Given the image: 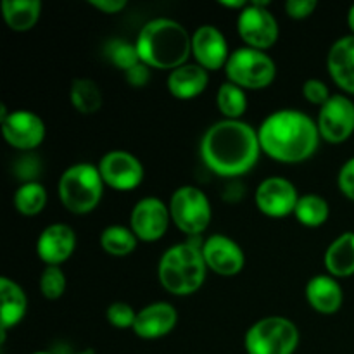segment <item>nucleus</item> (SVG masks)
<instances>
[{
	"mask_svg": "<svg viewBox=\"0 0 354 354\" xmlns=\"http://www.w3.org/2000/svg\"><path fill=\"white\" fill-rule=\"evenodd\" d=\"M259 152L258 130L242 120L216 121L201 140L204 165L220 176H241L251 171Z\"/></svg>",
	"mask_w": 354,
	"mask_h": 354,
	"instance_id": "1",
	"label": "nucleus"
},
{
	"mask_svg": "<svg viewBox=\"0 0 354 354\" xmlns=\"http://www.w3.org/2000/svg\"><path fill=\"white\" fill-rule=\"evenodd\" d=\"M261 151L282 162L311 158L320 144L318 124L299 109H279L268 114L258 128Z\"/></svg>",
	"mask_w": 354,
	"mask_h": 354,
	"instance_id": "2",
	"label": "nucleus"
},
{
	"mask_svg": "<svg viewBox=\"0 0 354 354\" xmlns=\"http://www.w3.org/2000/svg\"><path fill=\"white\" fill-rule=\"evenodd\" d=\"M137 50L140 61L156 69H175L192 54V37L182 23L171 17H154L138 31Z\"/></svg>",
	"mask_w": 354,
	"mask_h": 354,
	"instance_id": "3",
	"label": "nucleus"
},
{
	"mask_svg": "<svg viewBox=\"0 0 354 354\" xmlns=\"http://www.w3.org/2000/svg\"><path fill=\"white\" fill-rule=\"evenodd\" d=\"M203 244L192 241L171 245L159 259V282L175 296H190L203 287L207 265L203 256Z\"/></svg>",
	"mask_w": 354,
	"mask_h": 354,
	"instance_id": "4",
	"label": "nucleus"
},
{
	"mask_svg": "<svg viewBox=\"0 0 354 354\" xmlns=\"http://www.w3.org/2000/svg\"><path fill=\"white\" fill-rule=\"evenodd\" d=\"M104 185L99 166L76 162L66 168L59 178V199L71 213L86 214L99 206Z\"/></svg>",
	"mask_w": 354,
	"mask_h": 354,
	"instance_id": "5",
	"label": "nucleus"
},
{
	"mask_svg": "<svg viewBox=\"0 0 354 354\" xmlns=\"http://www.w3.org/2000/svg\"><path fill=\"white\" fill-rule=\"evenodd\" d=\"M299 344V330L283 317H266L245 332L248 354H294Z\"/></svg>",
	"mask_w": 354,
	"mask_h": 354,
	"instance_id": "6",
	"label": "nucleus"
},
{
	"mask_svg": "<svg viewBox=\"0 0 354 354\" xmlns=\"http://www.w3.org/2000/svg\"><path fill=\"white\" fill-rule=\"evenodd\" d=\"M228 82L249 90L268 86L277 76V64L265 50L252 47H241L230 52L225 64Z\"/></svg>",
	"mask_w": 354,
	"mask_h": 354,
	"instance_id": "7",
	"label": "nucleus"
},
{
	"mask_svg": "<svg viewBox=\"0 0 354 354\" xmlns=\"http://www.w3.org/2000/svg\"><path fill=\"white\" fill-rule=\"evenodd\" d=\"M169 214L176 228L190 237H197L209 227L213 211L203 190L194 185H183L176 189L169 199Z\"/></svg>",
	"mask_w": 354,
	"mask_h": 354,
	"instance_id": "8",
	"label": "nucleus"
},
{
	"mask_svg": "<svg viewBox=\"0 0 354 354\" xmlns=\"http://www.w3.org/2000/svg\"><path fill=\"white\" fill-rule=\"evenodd\" d=\"M237 28L248 47L266 50L279 40V21L268 10V2H249L239 14Z\"/></svg>",
	"mask_w": 354,
	"mask_h": 354,
	"instance_id": "9",
	"label": "nucleus"
},
{
	"mask_svg": "<svg viewBox=\"0 0 354 354\" xmlns=\"http://www.w3.org/2000/svg\"><path fill=\"white\" fill-rule=\"evenodd\" d=\"M317 124L324 140L342 144L354 133V102L342 93H334L320 107Z\"/></svg>",
	"mask_w": 354,
	"mask_h": 354,
	"instance_id": "10",
	"label": "nucleus"
},
{
	"mask_svg": "<svg viewBox=\"0 0 354 354\" xmlns=\"http://www.w3.org/2000/svg\"><path fill=\"white\" fill-rule=\"evenodd\" d=\"M99 171L104 183L116 190H131L144 180L140 159L128 151H109L100 158Z\"/></svg>",
	"mask_w": 354,
	"mask_h": 354,
	"instance_id": "11",
	"label": "nucleus"
},
{
	"mask_svg": "<svg viewBox=\"0 0 354 354\" xmlns=\"http://www.w3.org/2000/svg\"><path fill=\"white\" fill-rule=\"evenodd\" d=\"M171 221L169 206L159 197H144L133 206L130 214V228L138 241L154 242L166 234Z\"/></svg>",
	"mask_w": 354,
	"mask_h": 354,
	"instance_id": "12",
	"label": "nucleus"
},
{
	"mask_svg": "<svg viewBox=\"0 0 354 354\" xmlns=\"http://www.w3.org/2000/svg\"><path fill=\"white\" fill-rule=\"evenodd\" d=\"M299 197L296 185L283 176H268L259 183L254 194L258 209L273 218L294 213Z\"/></svg>",
	"mask_w": 354,
	"mask_h": 354,
	"instance_id": "13",
	"label": "nucleus"
},
{
	"mask_svg": "<svg viewBox=\"0 0 354 354\" xmlns=\"http://www.w3.org/2000/svg\"><path fill=\"white\" fill-rule=\"evenodd\" d=\"M0 123L6 142L17 151H33L45 138L44 120L33 111H12Z\"/></svg>",
	"mask_w": 354,
	"mask_h": 354,
	"instance_id": "14",
	"label": "nucleus"
},
{
	"mask_svg": "<svg viewBox=\"0 0 354 354\" xmlns=\"http://www.w3.org/2000/svg\"><path fill=\"white\" fill-rule=\"evenodd\" d=\"M203 256L207 268L223 277L237 275L245 265V254L241 245L228 235L214 234L203 242Z\"/></svg>",
	"mask_w": 354,
	"mask_h": 354,
	"instance_id": "15",
	"label": "nucleus"
},
{
	"mask_svg": "<svg viewBox=\"0 0 354 354\" xmlns=\"http://www.w3.org/2000/svg\"><path fill=\"white\" fill-rule=\"evenodd\" d=\"M192 54L196 55L197 64L206 68L207 71L220 69L230 57L227 38L213 24H203L194 31Z\"/></svg>",
	"mask_w": 354,
	"mask_h": 354,
	"instance_id": "16",
	"label": "nucleus"
},
{
	"mask_svg": "<svg viewBox=\"0 0 354 354\" xmlns=\"http://www.w3.org/2000/svg\"><path fill=\"white\" fill-rule=\"evenodd\" d=\"M76 235L69 225L54 223L41 230L37 241V254L44 263L59 266L75 252Z\"/></svg>",
	"mask_w": 354,
	"mask_h": 354,
	"instance_id": "17",
	"label": "nucleus"
},
{
	"mask_svg": "<svg viewBox=\"0 0 354 354\" xmlns=\"http://www.w3.org/2000/svg\"><path fill=\"white\" fill-rule=\"evenodd\" d=\"M176 322H178L176 308L165 301H158L137 311L131 330L142 339H159L168 335L175 328Z\"/></svg>",
	"mask_w": 354,
	"mask_h": 354,
	"instance_id": "18",
	"label": "nucleus"
},
{
	"mask_svg": "<svg viewBox=\"0 0 354 354\" xmlns=\"http://www.w3.org/2000/svg\"><path fill=\"white\" fill-rule=\"evenodd\" d=\"M327 69L335 83L354 93V35H346L332 44L327 55Z\"/></svg>",
	"mask_w": 354,
	"mask_h": 354,
	"instance_id": "19",
	"label": "nucleus"
},
{
	"mask_svg": "<svg viewBox=\"0 0 354 354\" xmlns=\"http://www.w3.org/2000/svg\"><path fill=\"white\" fill-rule=\"evenodd\" d=\"M209 83L207 69L197 62H185L173 69L168 76V88L176 99L189 100L206 90Z\"/></svg>",
	"mask_w": 354,
	"mask_h": 354,
	"instance_id": "20",
	"label": "nucleus"
},
{
	"mask_svg": "<svg viewBox=\"0 0 354 354\" xmlns=\"http://www.w3.org/2000/svg\"><path fill=\"white\" fill-rule=\"evenodd\" d=\"M306 299L318 313L332 315L342 306L344 294L332 275H315L306 283Z\"/></svg>",
	"mask_w": 354,
	"mask_h": 354,
	"instance_id": "21",
	"label": "nucleus"
},
{
	"mask_svg": "<svg viewBox=\"0 0 354 354\" xmlns=\"http://www.w3.org/2000/svg\"><path fill=\"white\" fill-rule=\"evenodd\" d=\"M0 299H2V311H0V334L2 342L6 341V334L10 327H16L24 318L28 311V297L19 283L2 277L0 279Z\"/></svg>",
	"mask_w": 354,
	"mask_h": 354,
	"instance_id": "22",
	"label": "nucleus"
},
{
	"mask_svg": "<svg viewBox=\"0 0 354 354\" xmlns=\"http://www.w3.org/2000/svg\"><path fill=\"white\" fill-rule=\"evenodd\" d=\"M325 268L332 277L354 275V232H344L325 251Z\"/></svg>",
	"mask_w": 354,
	"mask_h": 354,
	"instance_id": "23",
	"label": "nucleus"
},
{
	"mask_svg": "<svg viewBox=\"0 0 354 354\" xmlns=\"http://www.w3.org/2000/svg\"><path fill=\"white\" fill-rule=\"evenodd\" d=\"M41 12L40 0H3L2 14L14 31H28L37 24Z\"/></svg>",
	"mask_w": 354,
	"mask_h": 354,
	"instance_id": "24",
	"label": "nucleus"
},
{
	"mask_svg": "<svg viewBox=\"0 0 354 354\" xmlns=\"http://www.w3.org/2000/svg\"><path fill=\"white\" fill-rule=\"evenodd\" d=\"M69 99L76 111L93 114L102 106V90L92 78H75L69 86Z\"/></svg>",
	"mask_w": 354,
	"mask_h": 354,
	"instance_id": "25",
	"label": "nucleus"
},
{
	"mask_svg": "<svg viewBox=\"0 0 354 354\" xmlns=\"http://www.w3.org/2000/svg\"><path fill=\"white\" fill-rule=\"evenodd\" d=\"M137 235L133 230L123 225H109L100 234V245L107 254L127 256L137 248Z\"/></svg>",
	"mask_w": 354,
	"mask_h": 354,
	"instance_id": "26",
	"label": "nucleus"
},
{
	"mask_svg": "<svg viewBox=\"0 0 354 354\" xmlns=\"http://www.w3.org/2000/svg\"><path fill=\"white\" fill-rule=\"evenodd\" d=\"M47 204V189L40 182L21 183L14 192V207L24 216H35Z\"/></svg>",
	"mask_w": 354,
	"mask_h": 354,
	"instance_id": "27",
	"label": "nucleus"
},
{
	"mask_svg": "<svg viewBox=\"0 0 354 354\" xmlns=\"http://www.w3.org/2000/svg\"><path fill=\"white\" fill-rule=\"evenodd\" d=\"M297 221L306 227H320L328 220L330 206L327 201L318 194H304L297 201V206L294 209Z\"/></svg>",
	"mask_w": 354,
	"mask_h": 354,
	"instance_id": "28",
	"label": "nucleus"
},
{
	"mask_svg": "<svg viewBox=\"0 0 354 354\" xmlns=\"http://www.w3.org/2000/svg\"><path fill=\"white\" fill-rule=\"evenodd\" d=\"M216 106L225 120H241V116L248 109V97H245L244 88L232 82L221 83L216 93Z\"/></svg>",
	"mask_w": 354,
	"mask_h": 354,
	"instance_id": "29",
	"label": "nucleus"
},
{
	"mask_svg": "<svg viewBox=\"0 0 354 354\" xmlns=\"http://www.w3.org/2000/svg\"><path fill=\"white\" fill-rule=\"evenodd\" d=\"M104 54L107 55V59L116 68L123 69V71H128V69L140 62L137 45L130 44V41L123 40V38H113V40L107 41L106 47H104Z\"/></svg>",
	"mask_w": 354,
	"mask_h": 354,
	"instance_id": "30",
	"label": "nucleus"
},
{
	"mask_svg": "<svg viewBox=\"0 0 354 354\" xmlns=\"http://www.w3.org/2000/svg\"><path fill=\"white\" fill-rule=\"evenodd\" d=\"M66 275L61 266L47 265L40 273V292L47 299H59L66 290Z\"/></svg>",
	"mask_w": 354,
	"mask_h": 354,
	"instance_id": "31",
	"label": "nucleus"
},
{
	"mask_svg": "<svg viewBox=\"0 0 354 354\" xmlns=\"http://www.w3.org/2000/svg\"><path fill=\"white\" fill-rule=\"evenodd\" d=\"M106 318L111 325L116 328H133L135 318H137V311L123 301H116V303L109 304L106 310Z\"/></svg>",
	"mask_w": 354,
	"mask_h": 354,
	"instance_id": "32",
	"label": "nucleus"
},
{
	"mask_svg": "<svg viewBox=\"0 0 354 354\" xmlns=\"http://www.w3.org/2000/svg\"><path fill=\"white\" fill-rule=\"evenodd\" d=\"M14 173L21 178V182H37V176L40 175V162H38L37 156L24 154L14 165Z\"/></svg>",
	"mask_w": 354,
	"mask_h": 354,
	"instance_id": "33",
	"label": "nucleus"
},
{
	"mask_svg": "<svg viewBox=\"0 0 354 354\" xmlns=\"http://www.w3.org/2000/svg\"><path fill=\"white\" fill-rule=\"evenodd\" d=\"M303 95L306 97V100H310L311 104H317V106L320 107L332 97L327 83L322 82V80L318 78H310L303 83Z\"/></svg>",
	"mask_w": 354,
	"mask_h": 354,
	"instance_id": "34",
	"label": "nucleus"
},
{
	"mask_svg": "<svg viewBox=\"0 0 354 354\" xmlns=\"http://www.w3.org/2000/svg\"><path fill=\"white\" fill-rule=\"evenodd\" d=\"M337 183L341 192L354 201V158L348 159L339 171Z\"/></svg>",
	"mask_w": 354,
	"mask_h": 354,
	"instance_id": "35",
	"label": "nucleus"
},
{
	"mask_svg": "<svg viewBox=\"0 0 354 354\" xmlns=\"http://www.w3.org/2000/svg\"><path fill=\"white\" fill-rule=\"evenodd\" d=\"M317 0H287L286 12L294 19H304L317 9Z\"/></svg>",
	"mask_w": 354,
	"mask_h": 354,
	"instance_id": "36",
	"label": "nucleus"
},
{
	"mask_svg": "<svg viewBox=\"0 0 354 354\" xmlns=\"http://www.w3.org/2000/svg\"><path fill=\"white\" fill-rule=\"evenodd\" d=\"M124 76H127V82L130 83L131 86H145L151 80V66H147L145 62H138L133 68H130L128 71H124Z\"/></svg>",
	"mask_w": 354,
	"mask_h": 354,
	"instance_id": "37",
	"label": "nucleus"
},
{
	"mask_svg": "<svg viewBox=\"0 0 354 354\" xmlns=\"http://www.w3.org/2000/svg\"><path fill=\"white\" fill-rule=\"evenodd\" d=\"M95 9L102 10V12L107 14H114V12H120L121 9L127 7V0H90Z\"/></svg>",
	"mask_w": 354,
	"mask_h": 354,
	"instance_id": "38",
	"label": "nucleus"
},
{
	"mask_svg": "<svg viewBox=\"0 0 354 354\" xmlns=\"http://www.w3.org/2000/svg\"><path fill=\"white\" fill-rule=\"evenodd\" d=\"M220 3L225 7H234V9H244L249 2L245 0H220Z\"/></svg>",
	"mask_w": 354,
	"mask_h": 354,
	"instance_id": "39",
	"label": "nucleus"
},
{
	"mask_svg": "<svg viewBox=\"0 0 354 354\" xmlns=\"http://www.w3.org/2000/svg\"><path fill=\"white\" fill-rule=\"evenodd\" d=\"M348 24H349V28H351V31L354 35V3H353L351 9H349V12H348Z\"/></svg>",
	"mask_w": 354,
	"mask_h": 354,
	"instance_id": "40",
	"label": "nucleus"
},
{
	"mask_svg": "<svg viewBox=\"0 0 354 354\" xmlns=\"http://www.w3.org/2000/svg\"><path fill=\"white\" fill-rule=\"evenodd\" d=\"M75 354H95L92 351V349H85V351H80V353H75Z\"/></svg>",
	"mask_w": 354,
	"mask_h": 354,
	"instance_id": "41",
	"label": "nucleus"
},
{
	"mask_svg": "<svg viewBox=\"0 0 354 354\" xmlns=\"http://www.w3.org/2000/svg\"><path fill=\"white\" fill-rule=\"evenodd\" d=\"M33 354H54V353H50V351H37V353H33Z\"/></svg>",
	"mask_w": 354,
	"mask_h": 354,
	"instance_id": "42",
	"label": "nucleus"
}]
</instances>
